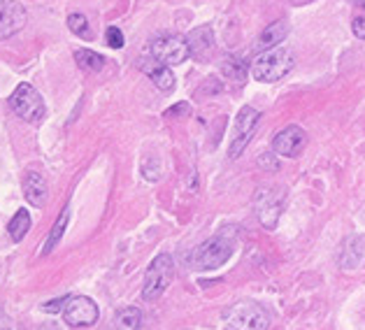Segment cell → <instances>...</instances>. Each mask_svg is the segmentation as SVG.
I'll use <instances>...</instances> for the list:
<instances>
[{
  "mask_svg": "<svg viewBox=\"0 0 365 330\" xmlns=\"http://www.w3.org/2000/svg\"><path fill=\"white\" fill-rule=\"evenodd\" d=\"M296 68V56L287 47H272L268 51H261L252 63V75L258 82L272 84L287 77Z\"/></svg>",
  "mask_w": 365,
  "mask_h": 330,
  "instance_id": "6da1fadb",
  "label": "cell"
},
{
  "mask_svg": "<svg viewBox=\"0 0 365 330\" xmlns=\"http://www.w3.org/2000/svg\"><path fill=\"white\" fill-rule=\"evenodd\" d=\"M140 70L145 75H149V79L161 88V91H173L175 88V75L170 73V66L161 63V61H156L154 56L140 58Z\"/></svg>",
  "mask_w": 365,
  "mask_h": 330,
  "instance_id": "4fadbf2b",
  "label": "cell"
},
{
  "mask_svg": "<svg viewBox=\"0 0 365 330\" xmlns=\"http://www.w3.org/2000/svg\"><path fill=\"white\" fill-rule=\"evenodd\" d=\"M105 40H108V44L112 49H121L123 47V33L117 29V26H110L108 33H105Z\"/></svg>",
  "mask_w": 365,
  "mask_h": 330,
  "instance_id": "7402d4cb",
  "label": "cell"
},
{
  "mask_svg": "<svg viewBox=\"0 0 365 330\" xmlns=\"http://www.w3.org/2000/svg\"><path fill=\"white\" fill-rule=\"evenodd\" d=\"M224 324L228 330H268L270 316L258 302L242 300L224 309Z\"/></svg>",
  "mask_w": 365,
  "mask_h": 330,
  "instance_id": "7a4b0ae2",
  "label": "cell"
},
{
  "mask_svg": "<svg viewBox=\"0 0 365 330\" xmlns=\"http://www.w3.org/2000/svg\"><path fill=\"white\" fill-rule=\"evenodd\" d=\"M149 51H151V56L165 66H180L186 58H191L189 42H186V38H182V35H161V38H156L151 42Z\"/></svg>",
  "mask_w": 365,
  "mask_h": 330,
  "instance_id": "8992f818",
  "label": "cell"
},
{
  "mask_svg": "<svg viewBox=\"0 0 365 330\" xmlns=\"http://www.w3.org/2000/svg\"><path fill=\"white\" fill-rule=\"evenodd\" d=\"M175 277V263H173V256L168 254H158L151 265L147 267V274H145V287H142V298L147 302H154L158 300L165 293V289L173 284Z\"/></svg>",
  "mask_w": 365,
  "mask_h": 330,
  "instance_id": "3957f363",
  "label": "cell"
},
{
  "mask_svg": "<svg viewBox=\"0 0 365 330\" xmlns=\"http://www.w3.org/2000/svg\"><path fill=\"white\" fill-rule=\"evenodd\" d=\"M221 73H224L228 79H233V82L237 84H242L245 79H247V68L242 61H237L233 56H226L224 58V63H221Z\"/></svg>",
  "mask_w": 365,
  "mask_h": 330,
  "instance_id": "ffe728a7",
  "label": "cell"
},
{
  "mask_svg": "<svg viewBox=\"0 0 365 330\" xmlns=\"http://www.w3.org/2000/svg\"><path fill=\"white\" fill-rule=\"evenodd\" d=\"M296 5H307V3H314V0H293Z\"/></svg>",
  "mask_w": 365,
  "mask_h": 330,
  "instance_id": "4316f807",
  "label": "cell"
},
{
  "mask_svg": "<svg viewBox=\"0 0 365 330\" xmlns=\"http://www.w3.org/2000/svg\"><path fill=\"white\" fill-rule=\"evenodd\" d=\"M63 319L73 328H88L98 321V305L86 296L70 298L63 309Z\"/></svg>",
  "mask_w": 365,
  "mask_h": 330,
  "instance_id": "9c48e42d",
  "label": "cell"
},
{
  "mask_svg": "<svg viewBox=\"0 0 365 330\" xmlns=\"http://www.w3.org/2000/svg\"><path fill=\"white\" fill-rule=\"evenodd\" d=\"M40 330H61V326L56 324V321H49V324H44Z\"/></svg>",
  "mask_w": 365,
  "mask_h": 330,
  "instance_id": "484cf974",
  "label": "cell"
},
{
  "mask_svg": "<svg viewBox=\"0 0 365 330\" xmlns=\"http://www.w3.org/2000/svg\"><path fill=\"white\" fill-rule=\"evenodd\" d=\"M75 61L77 66L86 70V73H101V70L105 68V58L101 56V53H96L91 49H77L75 51Z\"/></svg>",
  "mask_w": 365,
  "mask_h": 330,
  "instance_id": "ac0fdd59",
  "label": "cell"
},
{
  "mask_svg": "<svg viewBox=\"0 0 365 330\" xmlns=\"http://www.w3.org/2000/svg\"><path fill=\"white\" fill-rule=\"evenodd\" d=\"M258 121H261V114H258L254 107L247 105V107L240 110L237 119H235V138H233V142H230V149H228L230 158H237L245 151V147L249 145V142H252Z\"/></svg>",
  "mask_w": 365,
  "mask_h": 330,
  "instance_id": "ba28073f",
  "label": "cell"
},
{
  "mask_svg": "<svg viewBox=\"0 0 365 330\" xmlns=\"http://www.w3.org/2000/svg\"><path fill=\"white\" fill-rule=\"evenodd\" d=\"M289 35V21H272L268 29L261 33V38L256 42V49L258 51H268L272 47H279V42L287 40Z\"/></svg>",
  "mask_w": 365,
  "mask_h": 330,
  "instance_id": "9a60e30c",
  "label": "cell"
},
{
  "mask_svg": "<svg viewBox=\"0 0 365 330\" xmlns=\"http://www.w3.org/2000/svg\"><path fill=\"white\" fill-rule=\"evenodd\" d=\"M233 256V244L226 237H210L207 242L195 247L191 254V265L198 270H217Z\"/></svg>",
  "mask_w": 365,
  "mask_h": 330,
  "instance_id": "5b68a950",
  "label": "cell"
},
{
  "mask_svg": "<svg viewBox=\"0 0 365 330\" xmlns=\"http://www.w3.org/2000/svg\"><path fill=\"white\" fill-rule=\"evenodd\" d=\"M191 112V107L186 105V103H177L175 107H170V110L165 112V117H175V114H189Z\"/></svg>",
  "mask_w": 365,
  "mask_h": 330,
  "instance_id": "d4e9b609",
  "label": "cell"
},
{
  "mask_svg": "<svg viewBox=\"0 0 365 330\" xmlns=\"http://www.w3.org/2000/svg\"><path fill=\"white\" fill-rule=\"evenodd\" d=\"M68 300L70 298H56V300H51V302H44L42 311H47V314H56V311H63L66 305H68Z\"/></svg>",
  "mask_w": 365,
  "mask_h": 330,
  "instance_id": "603a6c76",
  "label": "cell"
},
{
  "mask_svg": "<svg viewBox=\"0 0 365 330\" xmlns=\"http://www.w3.org/2000/svg\"><path fill=\"white\" fill-rule=\"evenodd\" d=\"M10 107H12V112L16 114V117H21L29 123H40L44 119V114H47L40 93L26 82L14 88V93L10 96Z\"/></svg>",
  "mask_w": 365,
  "mask_h": 330,
  "instance_id": "277c9868",
  "label": "cell"
},
{
  "mask_svg": "<svg viewBox=\"0 0 365 330\" xmlns=\"http://www.w3.org/2000/svg\"><path fill=\"white\" fill-rule=\"evenodd\" d=\"M305 147H307V133L300 126H287L284 130H279L272 140L274 154L287 156V158H296Z\"/></svg>",
  "mask_w": 365,
  "mask_h": 330,
  "instance_id": "7c38bea8",
  "label": "cell"
},
{
  "mask_svg": "<svg viewBox=\"0 0 365 330\" xmlns=\"http://www.w3.org/2000/svg\"><path fill=\"white\" fill-rule=\"evenodd\" d=\"M140 324H142V311L138 307H123L114 316L112 330H140Z\"/></svg>",
  "mask_w": 365,
  "mask_h": 330,
  "instance_id": "2e32d148",
  "label": "cell"
},
{
  "mask_svg": "<svg viewBox=\"0 0 365 330\" xmlns=\"http://www.w3.org/2000/svg\"><path fill=\"white\" fill-rule=\"evenodd\" d=\"M186 42H189V51H191V58L198 61V63H207L212 61L217 51V40H215V31L212 26H198L193 29L189 35H186Z\"/></svg>",
  "mask_w": 365,
  "mask_h": 330,
  "instance_id": "30bf717a",
  "label": "cell"
},
{
  "mask_svg": "<svg viewBox=\"0 0 365 330\" xmlns=\"http://www.w3.org/2000/svg\"><path fill=\"white\" fill-rule=\"evenodd\" d=\"M351 31L359 40H365V16H356L351 21Z\"/></svg>",
  "mask_w": 365,
  "mask_h": 330,
  "instance_id": "cb8c5ba5",
  "label": "cell"
},
{
  "mask_svg": "<svg viewBox=\"0 0 365 330\" xmlns=\"http://www.w3.org/2000/svg\"><path fill=\"white\" fill-rule=\"evenodd\" d=\"M7 330H12V328H7Z\"/></svg>",
  "mask_w": 365,
  "mask_h": 330,
  "instance_id": "83f0119b",
  "label": "cell"
},
{
  "mask_svg": "<svg viewBox=\"0 0 365 330\" xmlns=\"http://www.w3.org/2000/svg\"><path fill=\"white\" fill-rule=\"evenodd\" d=\"M26 19L29 14L19 0H0V42L19 33L26 26Z\"/></svg>",
  "mask_w": 365,
  "mask_h": 330,
  "instance_id": "8fae6325",
  "label": "cell"
},
{
  "mask_svg": "<svg viewBox=\"0 0 365 330\" xmlns=\"http://www.w3.org/2000/svg\"><path fill=\"white\" fill-rule=\"evenodd\" d=\"M254 207H256V217L265 228H274L279 221V214L284 207V191L277 189H261L254 195Z\"/></svg>",
  "mask_w": 365,
  "mask_h": 330,
  "instance_id": "52a82bcc",
  "label": "cell"
},
{
  "mask_svg": "<svg viewBox=\"0 0 365 330\" xmlns=\"http://www.w3.org/2000/svg\"><path fill=\"white\" fill-rule=\"evenodd\" d=\"M68 29L73 31L77 38H82V40H91V26H88V19L84 14H70L68 16Z\"/></svg>",
  "mask_w": 365,
  "mask_h": 330,
  "instance_id": "44dd1931",
  "label": "cell"
},
{
  "mask_svg": "<svg viewBox=\"0 0 365 330\" xmlns=\"http://www.w3.org/2000/svg\"><path fill=\"white\" fill-rule=\"evenodd\" d=\"M24 193L33 207H44V202H47V182H44V177L31 170L24 180Z\"/></svg>",
  "mask_w": 365,
  "mask_h": 330,
  "instance_id": "5bb4252c",
  "label": "cell"
},
{
  "mask_svg": "<svg viewBox=\"0 0 365 330\" xmlns=\"http://www.w3.org/2000/svg\"><path fill=\"white\" fill-rule=\"evenodd\" d=\"M68 221H70V207H63V212L58 214L56 224L51 226V233H49V237H47V242H44V247H42V254H44V256L51 254V249H54V247L61 242V237H63L66 228H68Z\"/></svg>",
  "mask_w": 365,
  "mask_h": 330,
  "instance_id": "e0dca14e",
  "label": "cell"
},
{
  "mask_svg": "<svg viewBox=\"0 0 365 330\" xmlns=\"http://www.w3.org/2000/svg\"><path fill=\"white\" fill-rule=\"evenodd\" d=\"M29 228H31V217H29V212L26 210H19L12 217L10 221V226H7V233H10V237L14 239V242H21V239L26 237V233H29Z\"/></svg>",
  "mask_w": 365,
  "mask_h": 330,
  "instance_id": "d6986e66",
  "label": "cell"
}]
</instances>
